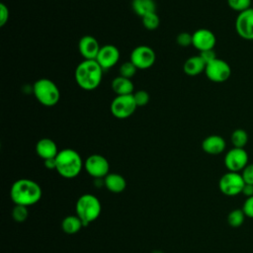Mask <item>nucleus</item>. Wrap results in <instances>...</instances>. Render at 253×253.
Wrapping results in <instances>:
<instances>
[{
	"instance_id": "f257e3e1",
	"label": "nucleus",
	"mask_w": 253,
	"mask_h": 253,
	"mask_svg": "<svg viewBox=\"0 0 253 253\" xmlns=\"http://www.w3.org/2000/svg\"><path fill=\"white\" fill-rule=\"evenodd\" d=\"M42 195L41 186L31 179H19L15 181L10 190V197L15 205L33 206L37 204Z\"/></svg>"
},
{
	"instance_id": "f03ea898",
	"label": "nucleus",
	"mask_w": 253,
	"mask_h": 253,
	"mask_svg": "<svg viewBox=\"0 0 253 253\" xmlns=\"http://www.w3.org/2000/svg\"><path fill=\"white\" fill-rule=\"evenodd\" d=\"M103 72L104 70L95 59H84L76 66L74 73L75 81L81 89L91 91L100 85Z\"/></svg>"
},
{
	"instance_id": "7ed1b4c3",
	"label": "nucleus",
	"mask_w": 253,
	"mask_h": 253,
	"mask_svg": "<svg viewBox=\"0 0 253 253\" xmlns=\"http://www.w3.org/2000/svg\"><path fill=\"white\" fill-rule=\"evenodd\" d=\"M83 167L84 162L80 154L74 149L64 148L59 150L55 157V170L63 178L72 179L77 177Z\"/></svg>"
},
{
	"instance_id": "20e7f679",
	"label": "nucleus",
	"mask_w": 253,
	"mask_h": 253,
	"mask_svg": "<svg viewBox=\"0 0 253 253\" xmlns=\"http://www.w3.org/2000/svg\"><path fill=\"white\" fill-rule=\"evenodd\" d=\"M102 211L99 199L92 194H84L80 196L75 205L76 214L83 221L84 226L95 221Z\"/></svg>"
},
{
	"instance_id": "39448f33",
	"label": "nucleus",
	"mask_w": 253,
	"mask_h": 253,
	"mask_svg": "<svg viewBox=\"0 0 253 253\" xmlns=\"http://www.w3.org/2000/svg\"><path fill=\"white\" fill-rule=\"evenodd\" d=\"M33 93L39 103L45 107L56 105L60 99V92L56 84L47 78H41L34 83Z\"/></svg>"
},
{
	"instance_id": "423d86ee",
	"label": "nucleus",
	"mask_w": 253,
	"mask_h": 253,
	"mask_svg": "<svg viewBox=\"0 0 253 253\" xmlns=\"http://www.w3.org/2000/svg\"><path fill=\"white\" fill-rule=\"evenodd\" d=\"M137 106L133 99V95L116 96L110 106L112 115L120 120L129 118L136 110Z\"/></svg>"
},
{
	"instance_id": "0eeeda50",
	"label": "nucleus",
	"mask_w": 253,
	"mask_h": 253,
	"mask_svg": "<svg viewBox=\"0 0 253 253\" xmlns=\"http://www.w3.org/2000/svg\"><path fill=\"white\" fill-rule=\"evenodd\" d=\"M245 183L240 173L228 171L223 174L218 182L220 192L225 196H236L242 193Z\"/></svg>"
},
{
	"instance_id": "6e6552de",
	"label": "nucleus",
	"mask_w": 253,
	"mask_h": 253,
	"mask_svg": "<svg viewBox=\"0 0 253 253\" xmlns=\"http://www.w3.org/2000/svg\"><path fill=\"white\" fill-rule=\"evenodd\" d=\"M156 54L154 50L148 45H138L134 47L129 56V60L135 65L137 69H148L155 62Z\"/></svg>"
},
{
	"instance_id": "1a4fd4ad",
	"label": "nucleus",
	"mask_w": 253,
	"mask_h": 253,
	"mask_svg": "<svg viewBox=\"0 0 253 253\" xmlns=\"http://www.w3.org/2000/svg\"><path fill=\"white\" fill-rule=\"evenodd\" d=\"M206 76L212 82L222 83L226 81L231 75V68L229 64L220 58H215L207 64L205 69Z\"/></svg>"
},
{
	"instance_id": "9d476101",
	"label": "nucleus",
	"mask_w": 253,
	"mask_h": 253,
	"mask_svg": "<svg viewBox=\"0 0 253 253\" xmlns=\"http://www.w3.org/2000/svg\"><path fill=\"white\" fill-rule=\"evenodd\" d=\"M84 168L90 176L96 179H101L109 174L110 164L103 155L92 154L85 160Z\"/></svg>"
},
{
	"instance_id": "9b49d317",
	"label": "nucleus",
	"mask_w": 253,
	"mask_h": 253,
	"mask_svg": "<svg viewBox=\"0 0 253 253\" xmlns=\"http://www.w3.org/2000/svg\"><path fill=\"white\" fill-rule=\"evenodd\" d=\"M248 164V153L244 148L232 147L224 156V165L228 171L240 172Z\"/></svg>"
},
{
	"instance_id": "f8f14e48",
	"label": "nucleus",
	"mask_w": 253,
	"mask_h": 253,
	"mask_svg": "<svg viewBox=\"0 0 253 253\" xmlns=\"http://www.w3.org/2000/svg\"><path fill=\"white\" fill-rule=\"evenodd\" d=\"M237 35L246 41H253V9L250 8L238 13L235 20Z\"/></svg>"
},
{
	"instance_id": "ddd939ff",
	"label": "nucleus",
	"mask_w": 253,
	"mask_h": 253,
	"mask_svg": "<svg viewBox=\"0 0 253 253\" xmlns=\"http://www.w3.org/2000/svg\"><path fill=\"white\" fill-rule=\"evenodd\" d=\"M120 59V50L114 44H105L101 46L96 61L104 71L114 67Z\"/></svg>"
},
{
	"instance_id": "4468645a",
	"label": "nucleus",
	"mask_w": 253,
	"mask_h": 253,
	"mask_svg": "<svg viewBox=\"0 0 253 253\" xmlns=\"http://www.w3.org/2000/svg\"><path fill=\"white\" fill-rule=\"evenodd\" d=\"M192 45L198 50L204 51L208 49H213L216 43V38L214 34L209 29H198L192 34Z\"/></svg>"
},
{
	"instance_id": "2eb2a0df",
	"label": "nucleus",
	"mask_w": 253,
	"mask_h": 253,
	"mask_svg": "<svg viewBox=\"0 0 253 253\" xmlns=\"http://www.w3.org/2000/svg\"><path fill=\"white\" fill-rule=\"evenodd\" d=\"M78 48L84 59L94 60L96 59L101 46L94 37L87 35L80 39L78 42Z\"/></svg>"
},
{
	"instance_id": "dca6fc26",
	"label": "nucleus",
	"mask_w": 253,
	"mask_h": 253,
	"mask_svg": "<svg viewBox=\"0 0 253 253\" xmlns=\"http://www.w3.org/2000/svg\"><path fill=\"white\" fill-rule=\"evenodd\" d=\"M226 146L225 140L222 136L217 134H211L207 136L202 142L203 150L211 155H217L224 151Z\"/></svg>"
},
{
	"instance_id": "f3484780",
	"label": "nucleus",
	"mask_w": 253,
	"mask_h": 253,
	"mask_svg": "<svg viewBox=\"0 0 253 253\" xmlns=\"http://www.w3.org/2000/svg\"><path fill=\"white\" fill-rule=\"evenodd\" d=\"M36 152L37 154L42 158L43 160L55 158L58 154V149L56 143L51 138H42L36 144Z\"/></svg>"
},
{
	"instance_id": "a211bd4d",
	"label": "nucleus",
	"mask_w": 253,
	"mask_h": 253,
	"mask_svg": "<svg viewBox=\"0 0 253 253\" xmlns=\"http://www.w3.org/2000/svg\"><path fill=\"white\" fill-rule=\"evenodd\" d=\"M206 66V62L200 55H194L189 57L185 61L183 65V70L189 76H197L202 72H205Z\"/></svg>"
},
{
	"instance_id": "6ab92c4d",
	"label": "nucleus",
	"mask_w": 253,
	"mask_h": 253,
	"mask_svg": "<svg viewBox=\"0 0 253 253\" xmlns=\"http://www.w3.org/2000/svg\"><path fill=\"white\" fill-rule=\"evenodd\" d=\"M112 89L117 96L132 95L134 86L131 79L119 75L112 81Z\"/></svg>"
},
{
	"instance_id": "aec40b11",
	"label": "nucleus",
	"mask_w": 253,
	"mask_h": 253,
	"mask_svg": "<svg viewBox=\"0 0 253 253\" xmlns=\"http://www.w3.org/2000/svg\"><path fill=\"white\" fill-rule=\"evenodd\" d=\"M104 184L106 188L112 193H122L126 187V179L118 173H109L105 179Z\"/></svg>"
},
{
	"instance_id": "412c9836",
	"label": "nucleus",
	"mask_w": 253,
	"mask_h": 253,
	"mask_svg": "<svg viewBox=\"0 0 253 253\" xmlns=\"http://www.w3.org/2000/svg\"><path fill=\"white\" fill-rule=\"evenodd\" d=\"M84 226L83 221L80 217L75 215H67L61 221V228L67 234H75Z\"/></svg>"
},
{
	"instance_id": "4be33fe9",
	"label": "nucleus",
	"mask_w": 253,
	"mask_h": 253,
	"mask_svg": "<svg viewBox=\"0 0 253 253\" xmlns=\"http://www.w3.org/2000/svg\"><path fill=\"white\" fill-rule=\"evenodd\" d=\"M131 8L136 15L142 18L149 13L156 12V3L154 0H132Z\"/></svg>"
},
{
	"instance_id": "5701e85b",
	"label": "nucleus",
	"mask_w": 253,
	"mask_h": 253,
	"mask_svg": "<svg viewBox=\"0 0 253 253\" xmlns=\"http://www.w3.org/2000/svg\"><path fill=\"white\" fill-rule=\"evenodd\" d=\"M248 133L243 128H236L232 131L230 135V140L233 147L244 148L248 142Z\"/></svg>"
},
{
	"instance_id": "b1692460",
	"label": "nucleus",
	"mask_w": 253,
	"mask_h": 253,
	"mask_svg": "<svg viewBox=\"0 0 253 253\" xmlns=\"http://www.w3.org/2000/svg\"><path fill=\"white\" fill-rule=\"evenodd\" d=\"M246 215L242 209H235L231 211L227 215V222L232 227H239L243 224Z\"/></svg>"
},
{
	"instance_id": "393cba45",
	"label": "nucleus",
	"mask_w": 253,
	"mask_h": 253,
	"mask_svg": "<svg viewBox=\"0 0 253 253\" xmlns=\"http://www.w3.org/2000/svg\"><path fill=\"white\" fill-rule=\"evenodd\" d=\"M141 19H142V25L144 26V28L146 30L153 31V30H156L159 27L160 19H159V16L157 15L156 12L149 13V14L143 16Z\"/></svg>"
},
{
	"instance_id": "a878e982",
	"label": "nucleus",
	"mask_w": 253,
	"mask_h": 253,
	"mask_svg": "<svg viewBox=\"0 0 253 253\" xmlns=\"http://www.w3.org/2000/svg\"><path fill=\"white\" fill-rule=\"evenodd\" d=\"M227 5L233 11L240 13L251 8L252 0H227Z\"/></svg>"
},
{
	"instance_id": "bb28decb",
	"label": "nucleus",
	"mask_w": 253,
	"mask_h": 253,
	"mask_svg": "<svg viewBox=\"0 0 253 253\" xmlns=\"http://www.w3.org/2000/svg\"><path fill=\"white\" fill-rule=\"evenodd\" d=\"M136 70H137V68L135 67V65L129 60V61L124 62L120 66L119 72H120L121 76L128 78V79H131L134 76V74L136 73Z\"/></svg>"
},
{
	"instance_id": "cd10ccee",
	"label": "nucleus",
	"mask_w": 253,
	"mask_h": 253,
	"mask_svg": "<svg viewBox=\"0 0 253 253\" xmlns=\"http://www.w3.org/2000/svg\"><path fill=\"white\" fill-rule=\"evenodd\" d=\"M12 216L15 221L23 222L28 217V209L25 206L16 205L12 211Z\"/></svg>"
},
{
	"instance_id": "c85d7f7f",
	"label": "nucleus",
	"mask_w": 253,
	"mask_h": 253,
	"mask_svg": "<svg viewBox=\"0 0 253 253\" xmlns=\"http://www.w3.org/2000/svg\"><path fill=\"white\" fill-rule=\"evenodd\" d=\"M132 95L137 107L145 106L149 102V94L145 90H138Z\"/></svg>"
},
{
	"instance_id": "c756f323",
	"label": "nucleus",
	"mask_w": 253,
	"mask_h": 253,
	"mask_svg": "<svg viewBox=\"0 0 253 253\" xmlns=\"http://www.w3.org/2000/svg\"><path fill=\"white\" fill-rule=\"evenodd\" d=\"M192 41H193L192 34L187 33V32H182V33L178 34V36L176 38L177 43L180 46H183V47H187V46L191 45L192 44Z\"/></svg>"
},
{
	"instance_id": "7c9ffc66",
	"label": "nucleus",
	"mask_w": 253,
	"mask_h": 253,
	"mask_svg": "<svg viewBox=\"0 0 253 253\" xmlns=\"http://www.w3.org/2000/svg\"><path fill=\"white\" fill-rule=\"evenodd\" d=\"M241 176L245 184L253 185V163H248L241 171Z\"/></svg>"
},
{
	"instance_id": "2f4dec72",
	"label": "nucleus",
	"mask_w": 253,
	"mask_h": 253,
	"mask_svg": "<svg viewBox=\"0 0 253 253\" xmlns=\"http://www.w3.org/2000/svg\"><path fill=\"white\" fill-rule=\"evenodd\" d=\"M242 211L247 217L253 218V197L246 198L242 206Z\"/></svg>"
},
{
	"instance_id": "473e14b6",
	"label": "nucleus",
	"mask_w": 253,
	"mask_h": 253,
	"mask_svg": "<svg viewBox=\"0 0 253 253\" xmlns=\"http://www.w3.org/2000/svg\"><path fill=\"white\" fill-rule=\"evenodd\" d=\"M9 20V9L8 7L4 4H0V26L3 27Z\"/></svg>"
},
{
	"instance_id": "72a5a7b5",
	"label": "nucleus",
	"mask_w": 253,
	"mask_h": 253,
	"mask_svg": "<svg viewBox=\"0 0 253 253\" xmlns=\"http://www.w3.org/2000/svg\"><path fill=\"white\" fill-rule=\"evenodd\" d=\"M199 55L203 58V60L206 62V64H208V63H210L211 61H212V60H214L215 58H217V57H216V54H215V52H214L213 49H208V50L201 51Z\"/></svg>"
},
{
	"instance_id": "f704fd0d",
	"label": "nucleus",
	"mask_w": 253,
	"mask_h": 253,
	"mask_svg": "<svg viewBox=\"0 0 253 253\" xmlns=\"http://www.w3.org/2000/svg\"><path fill=\"white\" fill-rule=\"evenodd\" d=\"M242 194L247 198L253 197V185L245 184L243 187V190H242Z\"/></svg>"
},
{
	"instance_id": "c9c22d12",
	"label": "nucleus",
	"mask_w": 253,
	"mask_h": 253,
	"mask_svg": "<svg viewBox=\"0 0 253 253\" xmlns=\"http://www.w3.org/2000/svg\"><path fill=\"white\" fill-rule=\"evenodd\" d=\"M43 161H44V166L47 169H55V158H50Z\"/></svg>"
},
{
	"instance_id": "e433bc0d",
	"label": "nucleus",
	"mask_w": 253,
	"mask_h": 253,
	"mask_svg": "<svg viewBox=\"0 0 253 253\" xmlns=\"http://www.w3.org/2000/svg\"><path fill=\"white\" fill-rule=\"evenodd\" d=\"M251 8L253 9V1H252V6H251Z\"/></svg>"
}]
</instances>
